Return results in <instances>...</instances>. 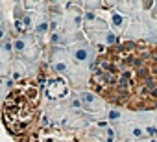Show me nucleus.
I'll return each mask as SVG.
<instances>
[{"instance_id":"f257e3e1","label":"nucleus","mask_w":157,"mask_h":142,"mask_svg":"<svg viewBox=\"0 0 157 142\" xmlns=\"http://www.w3.org/2000/svg\"><path fill=\"white\" fill-rule=\"evenodd\" d=\"M89 89L128 111L157 109V44L120 41L98 55Z\"/></svg>"},{"instance_id":"f03ea898","label":"nucleus","mask_w":157,"mask_h":142,"mask_svg":"<svg viewBox=\"0 0 157 142\" xmlns=\"http://www.w3.org/2000/svg\"><path fill=\"white\" fill-rule=\"evenodd\" d=\"M44 103L43 89L35 80L24 78L15 81L0 109V122L6 133L15 142H28L39 129Z\"/></svg>"},{"instance_id":"7ed1b4c3","label":"nucleus","mask_w":157,"mask_h":142,"mask_svg":"<svg viewBox=\"0 0 157 142\" xmlns=\"http://www.w3.org/2000/svg\"><path fill=\"white\" fill-rule=\"evenodd\" d=\"M44 44L33 33H22L13 39V57L24 61L26 65H35L43 59Z\"/></svg>"},{"instance_id":"20e7f679","label":"nucleus","mask_w":157,"mask_h":142,"mask_svg":"<svg viewBox=\"0 0 157 142\" xmlns=\"http://www.w3.org/2000/svg\"><path fill=\"white\" fill-rule=\"evenodd\" d=\"M67 52H68V57L72 59L74 65L78 66H85L89 70H93L96 59H98V54L94 50V46L87 41V39H82L70 46H67Z\"/></svg>"},{"instance_id":"39448f33","label":"nucleus","mask_w":157,"mask_h":142,"mask_svg":"<svg viewBox=\"0 0 157 142\" xmlns=\"http://www.w3.org/2000/svg\"><path fill=\"white\" fill-rule=\"evenodd\" d=\"M78 96H80V100H82L83 113H87V114L94 116L96 120L105 118V113H107V109H109V103H107L100 94H96L94 91L87 89V91L78 92Z\"/></svg>"},{"instance_id":"423d86ee","label":"nucleus","mask_w":157,"mask_h":142,"mask_svg":"<svg viewBox=\"0 0 157 142\" xmlns=\"http://www.w3.org/2000/svg\"><path fill=\"white\" fill-rule=\"evenodd\" d=\"M70 92H72V91H70L67 80L61 78V76H57V74H52V76L44 81V85H43V94H44V100H46V102H59V100H65V98H68Z\"/></svg>"},{"instance_id":"0eeeda50","label":"nucleus","mask_w":157,"mask_h":142,"mask_svg":"<svg viewBox=\"0 0 157 142\" xmlns=\"http://www.w3.org/2000/svg\"><path fill=\"white\" fill-rule=\"evenodd\" d=\"M28 142H78V138L70 131H65L61 127L50 125V127L37 129Z\"/></svg>"},{"instance_id":"6e6552de","label":"nucleus","mask_w":157,"mask_h":142,"mask_svg":"<svg viewBox=\"0 0 157 142\" xmlns=\"http://www.w3.org/2000/svg\"><path fill=\"white\" fill-rule=\"evenodd\" d=\"M96 122V118L94 116H91V114H87V113H83V111H68L67 113V116L59 122V125H56V127H61V129H65V131H70V133H76V131H80V129H83V127H87L89 124H94Z\"/></svg>"},{"instance_id":"1a4fd4ad","label":"nucleus","mask_w":157,"mask_h":142,"mask_svg":"<svg viewBox=\"0 0 157 142\" xmlns=\"http://www.w3.org/2000/svg\"><path fill=\"white\" fill-rule=\"evenodd\" d=\"M107 28H109V22H107L105 11H83V28H82L83 33H94Z\"/></svg>"},{"instance_id":"9d476101","label":"nucleus","mask_w":157,"mask_h":142,"mask_svg":"<svg viewBox=\"0 0 157 142\" xmlns=\"http://www.w3.org/2000/svg\"><path fill=\"white\" fill-rule=\"evenodd\" d=\"M83 28V8L82 6H65L63 30L65 32H82Z\"/></svg>"},{"instance_id":"9b49d317","label":"nucleus","mask_w":157,"mask_h":142,"mask_svg":"<svg viewBox=\"0 0 157 142\" xmlns=\"http://www.w3.org/2000/svg\"><path fill=\"white\" fill-rule=\"evenodd\" d=\"M68 111H70V107H68V102L65 98V100H59V102H46L44 109H43V114L50 120L52 125H59V122L67 116Z\"/></svg>"},{"instance_id":"f8f14e48","label":"nucleus","mask_w":157,"mask_h":142,"mask_svg":"<svg viewBox=\"0 0 157 142\" xmlns=\"http://www.w3.org/2000/svg\"><path fill=\"white\" fill-rule=\"evenodd\" d=\"M32 33H33L44 46L48 44V35H50V17H48V9H46V11H35Z\"/></svg>"},{"instance_id":"ddd939ff","label":"nucleus","mask_w":157,"mask_h":142,"mask_svg":"<svg viewBox=\"0 0 157 142\" xmlns=\"http://www.w3.org/2000/svg\"><path fill=\"white\" fill-rule=\"evenodd\" d=\"M105 15H107V22H109V30H113L117 35H124V32L128 30V26H129V22H131V19L128 17V15H124V13H120V11H117V9H109V11H105Z\"/></svg>"},{"instance_id":"4468645a","label":"nucleus","mask_w":157,"mask_h":142,"mask_svg":"<svg viewBox=\"0 0 157 142\" xmlns=\"http://www.w3.org/2000/svg\"><path fill=\"white\" fill-rule=\"evenodd\" d=\"M117 11L128 15L133 21L142 13V0H122V4L117 8Z\"/></svg>"},{"instance_id":"2eb2a0df","label":"nucleus","mask_w":157,"mask_h":142,"mask_svg":"<svg viewBox=\"0 0 157 142\" xmlns=\"http://www.w3.org/2000/svg\"><path fill=\"white\" fill-rule=\"evenodd\" d=\"M28 76H30V65H26L24 61L13 57L11 59V80L19 81V80H24Z\"/></svg>"},{"instance_id":"dca6fc26","label":"nucleus","mask_w":157,"mask_h":142,"mask_svg":"<svg viewBox=\"0 0 157 142\" xmlns=\"http://www.w3.org/2000/svg\"><path fill=\"white\" fill-rule=\"evenodd\" d=\"M129 111L128 109H124V107H118V105H109V109H107V113H105V120L111 124V125H117L118 122H122L124 118H126V114H128Z\"/></svg>"},{"instance_id":"f3484780","label":"nucleus","mask_w":157,"mask_h":142,"mask_svg":"<svg viewBox=\"0 0 157 142\" xmlns=\"http://www.w3.org/2000/svg\"><path fill=\"white\" fill-rule=\"evenodd\" d=\"M15 81L10 76H0V109H2V103L6 100V96L10 94V91L13 89Z\"/></svg>"},{"instance_id":"a211bd4d","label":"nucleus","mask_w":157,"mask_h":142,"mask_svg":"<svg viewBox=\"0 0 157 142\" xmlns=\"http://www.w3.org/2000/svg\"><path fill=\"white\" fill-rule=\"evenodd\" d=\"M28 11H46L48 0H22Z\"/></svg>"},{"instance_id":"6ab92c4d","label":"nucleus","mask_w":157,"mask_h":142,"mask_svg":"<svg viewBox=\"0 0 157 142\" xmlns=\"http://www.w3.org/2000/svg\"><path fill=\"white\" fill-rule=\"evenodd\" d=\"M83 11H104V2L102 0H82Z\"/></svg>"},{"instance_id":"aec40b11","label":"nucleus","mask_w":157,"mask_h":142,"mask_svg":"<svg viewBox=\"0 0 157 142\" xmlns=\"http://www.w3.org/2000/svg\"><path fill=\"white\" fill-rule=\"evenodd\" d=\"M76 135V138H78V142H100L87 127H83V129H80V131H76L74 133Z\"/></svg>"},{"instance_id":"412c9836","label":"nucleus","mask_w":157,"mask_h":142,"mask_svg":"<svg viewBox=\"0 0 157 142\" xmlns=\"http://www.w3.org/2000/svg\"><path fill=\"white\" fill-rule=\"evenodd\" d=\"M67 102H68V107H70L72 111H83V105H82V100H80V96H78V92L72 91V92L68 94Z\"/></svg>"},{"instance_id":"4be33fe9","label":"nucleus","mask_w":157,"mask_h":142,"mask_svg":"<svg viewBox=\"0 0 157 142\" xmlns=\"http://www.w3.org/2000/svg\"><path fill=\"white\" fill-rule=\"evenodd\" d=\"M102 2H104V11H109V9H117L122 4V0H102Z\"/></svg>"},{"instance_id":"5701e85b","label":"nucleus","mask_w":157,"mask_h":142,"mask_svg":"<svg viewBox=\"0 0 157 142\" xmlns=\"http://www.w3.org/2000/svg\"><path fill=\"white\" fill-rule=\"evenodd\" d=\"M151 127L157 131V109H155V111H151Z\"/></svg>"},{"instance_id":"b1692460","label":"nucleus","mask_w":157,"mask_h":142,"mask_svg":"<svg viewBox=\"0 0 157 142\" xmlns=\"http://www.w3.org/2000/svg\"><path fill=\"white\" fill-rule=\"evenodd\" d=\"M67 6H82V0H67Z\"/></svg>"},{"instance_id":"393cba45","label":"nucleus","mask_w":157,"mask_h":142,"mask_svg":"<svg viewBox=\"0 0 157 142\" xmlns=\"http://www.w3.org/2000/svg\"><path fill=\"white\" fill-rule=\"evenodd\" d=\"M0 22H2V21H0Z\"/></svg>"}]
</instances>
